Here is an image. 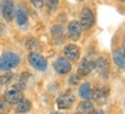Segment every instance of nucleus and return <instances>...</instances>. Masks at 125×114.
Here are the masks:
<instances>
[{
    "mask_svg": "<svg viewBox=\"0 0 125 114\" xmlns=\"http://www.w3.org/2000/svg\"><path fill=\"white\" fill-rule=\"evenodd\" d=\"M28 60H29V63L36 70H39V72H44L48 67V62L46 60V58H44L42 54L37 52H31L28 57Z\"/></svg>",
    "mask_w": 125,
    "mask_h": 114,
    "instance_id": "f03ea898",
    "label": "nucleus"
},
{
    "mask_svg": "<svg viewBox=\"0 0 125 114\" xmlns=\"http://www.w3.org/2000/svg\"><path fill=\"white\" fill-rule=\"evenodd\" d=\"M75 114H83V113H80V112H76Z\"/></svg>",
    "mask_w": 125,
    "mask_h": 114,
    "instance_id": "c85d7f7f",
    "label": "nucleus"
},
{
    "mask_svg": "<svg viewBox=\"0 0 125 114\" xmlns=\"http://www.w3.org/2000/svg\"><path fill=\"white\" fill-rule=\"evenodd\" d=\"M16 21L20 27H24L28 23V13L25 11V8L20 6L19 9L16 11Z\"/></svg>",
    "mask_w": 125,
    "mask_h": 114,
    "instance_id": "ddd939ff",
    "label": "nucleus"
},
{
    "mask_svg": "<svg viewBox=\"0 0 125 114\" xmlns=\"http://www.w3.org/2000/svg\"><path fill=\"white\" fill-rule=\"evenodd\" d=\"M13 77H14L13 73H5L2 75H0V84L1 85H7L8 83H10Z\"/></svg>",
    "mask_w": 125,
    "mask_h": 114,
    "instance_id": "a211bd4d",
    "label": "nucleus"
},
{
    "mask_svg": "<svg viewBox=\"0 0 125 114\" xmlns=\"http://www.w3.org/2000/svg\"><path fill=\"white\" fill-rule=\"evenodd\" d=\"M54 69H55V72L57 74H60V75H65V74H68V73L71 72V62L68 60V59H65V58H57L56 60L54 61Z\"/></svg>",
    "mask_w": 125,
    "mask_h": 114,
    "instance_id": "9d476101",
    "label": "nucleus"
},
{
    "mask_svg": "<svg viewBox=\"0 0 125 114\" xmlns=\"http://www.w3.org/2000/svg\"><path fill=\"white\" fill-rule=\"evenodd\" d=\"M78 81H79L78 75H72L71 77H70V80H69V83L71 84V85H75V84L78 83Z\"/></svg>",
    "mask_w": 125,
    "mask_h": 114,
    "instance_id": "393cba45",
    "label": "nucleus"
},
{
    "mask_svg": "<svg viewBox=\"0 0 125 114\" xmlns=\"http://www.w3.org/2000/svg\"><path fill=\"white\" fill-rule=\"evenodd\" d=\"M19 54L14 53V52H6L2 55H0V70H10V69L17 67L20 63Z\"/></svg>",
    "mask_w": 125,
    "mask_h": 114,
    "instance_id": "f257e3e1",
    "label": "nucleus"
},
{
    "mask_svg": "<svg viewBox=\"0 0 125 114\" xmlns=\"http://www.w3.org/2000/svg\"><path fill=\"white\" fill-rule=\"evenodd\" d=\"M109 97V88L102 84H99L92 90V95L91 98L96 101V103L102 104L107 100V98Z\"/></svg>",
    "mask_w": 125,
    "mask_h": 114,
    "instance_id": "20e7f679",
    "label": "nucleus"
},
{
    "mask_svg": "<svg viewBox=\"0 0 125 114\" xmlns=\"http://www.w3.org/2000/svg\"><path fill=\"white\" fill-rule=\"evenodd\" d=\"M31 110V103L27 99L22 98L21 100H19L17 103H16V112L17 113H27L29 111Z\"/></svg>",
    "mask_w": 125,
    "mask_h": 114,
    "instance_id": "4468645a",
    "label": "nucleus"
},
{
    "mask_svg": "<svg viewBox=\"0 0 125 114\" xmlns=\"http://www.w3.org/2000/svg\"><path fill=\"white\" fill-rule=\"evenodd\" d=\"M30 1L36 8H42L45 2V0H30Z\"/></svg>",
    "mask_w": 125,
    "mask_h": 114,
    "instance_id": "b1692460",
    "label": "nucleus"
},
{
    "mask_svg": "<svg viewBox=\"0 0 125 114\" xmlns=\"http://www.w3.org/2000/svg\"><path fill=\"white\" fill-rule=\"evenodd\" d=\"M90 114H104V112L103 111H93Z\"/></svg>",
    "mask_w": 125,
    "mask_h": 114,
    "instance_id": "a878e982",
    "label": "nucleus"
},
{
    "mask_svg": "<svg viewBox=\"0 0 125 114\" xmlns=\"http://www.w3.org/2000/svg\"><path fill=\"white\" fill-rule=\"evenodd\" d=\"M7 106H8V103L7 100L5 99V97H0V113H2V112H5L7 110Z\"/></svg>",
    "mask_w": 125,
    "mask_h": 114,
    "instance_id": "5701e85b",
    "label": "nucleus"
},
{
    "mask_svg": "<svg viewBox=\"0 0 125 114\" xmlns=\"http://www.w3.org/2000/svg\"><path fill=\"white\" fill-rule=\"evenodd\" d=\"M118 1H121V2H125V0H118Z\"/></svg>",
    "mask_w": 125,
    "mask_h": 114,
    "instance_id": "cd10ccee",
    "label": "nucleus"
},
{
    "mask_svg": "<svg viewBox=\"0 0 125 114\" xmlns=\"http://www.w3.org/2000/svg\"><path fill=\"white\" fill-rule=\"evenodd\" d=\"M39 46L38 42L34 39V38H29L28 39V42H27V49L28 50H34V49H37Z\"/></svg>",
    "mask_w": 125,
    "mask_h": 114,
    "instance_id": "4be33fe9",
    "label": "nucleus"
},
{
    "mask_svg": "<svg viewBox=\"0 0 125 114\" xmlns=\"http://www.w3.org/2000/svg\"><path fill=\"white\" fill-rule=\"evenodd\" d=\"M77 1H79V2H82V1H84V0H77Z\"/></svg>",
    "mask_w": 125,
    "mask_h": 114,
    "instance_id": "c756f323",
    "label": "nucleus"
},
{
    "mask_svg": "<svg viewBox=\"0 0 125 114\" xmlns=\"http://www.w3.org/2000/svg\"><path fill=\"white\" fill-rule=\"evenodd\" d=\"M22 91L23 89L19 84H15L11 88H9L6 93H5V99L7 100L8 104H16L19 100L22 99Z\"/></svg>",
    "mask_w": 125,
    "mask_h": 114,
    "instance_id": "39448f33",
    "label": "nucleus"
},
{
    "mask_svg": "<svg viewBox=\"0 0 125 114\" xmlns=\"http://www.w3.org/2000/svg\"><path fill=\"white\" fill-rule=\"evenodd\" d=\"M80 25H82V29L84 30H87L92 28V25L94 24V15L90 8L84 7L82 9V13H80Z\"/></svg>",
    "mask_w": 125,
    "mask_h": 114,
    "instance_id": "0eeeda50",
    "label": "nucleus"
},
{
    "mask_svg": "<svg viewBox=\"0 0 125 114\" xmlns=\"http://www.w3.org/2000/svg\"><path fill=\"white\" fill-rule=\"evenodd\" d=\"M51 34H52V36H53L55 40H61L62 37H63V34H64V29L61 24H55L51 29Z\"/></svg>",
    "mask_w": 125,
    "mask_h": 114,
    "instance_id": "f3484780",
    "label": "nucleus"
},
{
    "mask_svg": "<svg viewBox=\"0 0 125 114\" xmlns=\"http://www.w3.org/2000/svg\"><path fill=\"white\" fill-rule=\"evenodd\" d=\"M75 103V96L71 91H67L61 95L56 100V105L60 110H69Z\"/></svg>",
    "mask_w": 125,
    "mask_h": 114,
    "instance_id": "1a4fd4ad",
    "label": "nucleus"
},
{
    "mask_svg": "<svg viewBox=\"0 0 125 114\" xmlns=\"http://www.w3.org/2000/svg\"><path fill=\"white\" fill-rule=\"evenodd\" d=\"M79 110L82 112H85V113H88L93 110V104L90 101V100H84L79 104Z\"/></svg>",
    "mask_w": 125,
    "mask_h": 114,
    "instance_id": "6ab92c4d",
    "label": "nucleus"
},
{
    "mask_svg": "<svg viewBox=\"0 0 125 114\" xmlns=\"http://www.w3.org/2000/svg\"><path fill=\"white\" fill-rule=\"evenodd\" d=\"M52 114H62V113H60V112H54V113H52Z\"/></svg>",
    "mask_w": 125,
    "mask_h": 114,
    "instance_id": "bb28decb",
    "label": "nucleus"
},
{
    "mask_svg": "<svg viewBox=\"0 0 125 114\" xmlns=\"http://www.w3.org/2000/svg\"><path fill=\"white\" fill-rule=\"evenodd\" d=\"M0 13L6 21H11L15 15V6L13 0H1L0 1Z\"/></svg>",
    "mask_w": 125,
    "mask_h": 114,
    "instance_id": "7ed1b4c3",
    "label": "nucleus"
},
{
    "mask_svg": "<svg viewBox=\"0 0 125 114\" xmlns=\"http://www.w3.org/2000/svg\"><path fill=\"white\" fill-rule=\"evenodd\" d=\"M98 70L99 75L101 76L102 78H108L110 73V65L108 59L104 57L98 58V60H95V68Z\"/></svg>",
    "mask_w": 125,
    "mask_h": 114,
    "instance_id": "6e6552de",
    "label": "nucleus"
},
{
    "mask_svg": "<svg viewBox=\"0 0 125 114\" xmlns=\"http://www.w3.org/2000/svg\"><path fill=\"white\" fill-rule=\"evenodd\" d=\"M114 58V61L115 63L118 66V67H121V68H125V51H121V50H118L114 53L113 55Z\"/></svg>",
    "mask_w": 125,
    "mask_h": 114,
    "instance_id": "dca6fc26",
    "label": "nucleus"
},
{
    "mask_svg": "<svg viewBox=\"0 0 125 114\" xmlns=\"http://www.w3.org/2000/svg\"><path fill=\"white\" fill-rule=\"evenodd\" d=\"M92 95V89L90 83H83L79 88V96L84 100H90Z\"/></svg>",
    "mask_w": 125,
    "mask_h": 114,
    "instance_id": "2eb2a0df",
    "label": "nucleus"
},
{
    "mask_svg": "<svg viewBox=\"0 0 125 114\" xmlns=\"http://www.w3.org/2000/svg\"><path fill=\"white\" fill-rule=\"evenodd\" d=\"M82 31H83L82 25L76 20L71 21L68 24V36L72 40H78L80 38V36H82Z\"/></svg>",
    "mask_w": 125,
    "mask_h": 114,
    "instance_id": "9b49d317",
    "label": "nucleus"
},
{
    "mask_svg": "<svg viewBox=\"0 0 125 114\" xmlns=\"http://www.w3.org/2000/svg\"><path fill=\"white\" fill-rule=\"evenodd\" d=\"M59 1L60 0H45V5H46V8L49 13L54 12L55 9L57 8L59 6Z\"/></svg>",
    "mask_w": 125,
    "mask_h": 114,
    "instance_id": "aec40b11",
    "label": "nucleus"
},
{
    "mask_svg": "<svg viewBox=\"0 0 125 114\" xmlns=\"http://www.w3.org/2000/svg\"><path fill=\"white\" fill-rule=\"evenodd\" d=\"M63 54L69 61H76L80 57V50L75 44H69L63 49Z\"/></svg>",
    "mask_w": 125,
    "mask_h": 114,
    "instance_id": "f8f14e48",
    "label": "nucleus"
},
{
    "mask_svg": "<svg viewBox=\"0 0 125 114\" xmlns=\"http://www.w3.org/2000/svg\"><path fill=\"white\" fill-rule=\"evenodd\" d=\"M95 68V60L91 59V58H85L82 62L79 63L78 68H77V75L80 77L87 76L88 74H91L93 72V69Z\"/></svg>",
    "mask_w": 125,
    "mask_h": 114,
    "instance_id": "423d86ee",
    "label": "nucleus"
},
{
    "mask_svg": "<svg viewBox=\"0 0 125 114\" xmlns=\"http://www.w3.org/2000/svg\"><path fill=\"white\" fill-rule=\"evenodd\" d=\"M31 77L30 74H28V73H23L22 75H21V77H20V83L19 85L22 89H24V88L28 85V81H29V78Z\"/></svg>",
    "mask_w": 125,
    "mask_h": 114,
    "instance_id": "412c9836",
    "label": "nucleus"
}]
</instances>
